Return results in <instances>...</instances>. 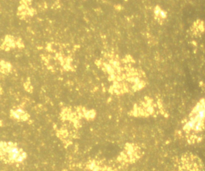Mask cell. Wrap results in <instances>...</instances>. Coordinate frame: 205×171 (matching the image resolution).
<instances>
[{"label": "cell", "mask_w": 205, "mask_h": 171, "mask_svg": "<svg viewBox=\"0 0 205 171\" xmlns=\"http://www.w3.org/2000/svg\"><path fill=\"white\" fill-rule=\"evenodd\" d=\"M205 118V102L198 103L194 110L193 116L186 123L185 129L199 131L201 129Z\"/></svg>", "instance_id": "cell-1"}, {"label": "cell", "mask_w": 205, "mask_h": 171, "mask_svg": "<svg viewBox=\"0 0 205 171\" xmlns=\"http://www.w3.org/2000/svg\"><path fill=\"white\" fill-rule=\"evenodd\" d=\"M2 151L7 155L10 160L15 162H22L25 159V154L22 152L18 148L13 145H5L4 147L1 146Z\"/></svg>", "instance_id": "cell-2"}, {"label": "cell", "mask_w": 205, "mask_h": 171, "mask_svg": "<svg viewBox=\"0 0 205 171\" xmlns=\"http://www.w3.org/2000/svg\"><path fill=\"white\" fill-rule=\"evenodd\" d=\"M159 15L162 18H165L166 17V12H164V11H162V10H161V12H160Z\"/></svg>", "instance_id": "cell-3"}]
</instances>
